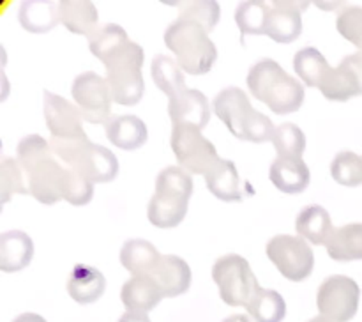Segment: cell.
Here are the masks:
<instances>
[{"label": "cell", "mask_w": 362, "mask_h": 322, "mask_svg": "<svg viewBox=\"0 0 362 322\" xmlns=\"http://www.w3.org/2000/svg\"><path fill=\"white\" fill-rule=\"evenodd\" d=\"M67 166L55 154L37 163L27 173L32 197L46 205L57 204V202L62 200V186Z\"/></svg>", "instance_id": "obj_13"}, {"label": "cell", "mask_w": 362, "mask_h": 322, "mask_svg": "<svg viewBox=\"0 0 362 322\" xmlns=\"http://www.w3.org/2000/svg\"><path fill=\"white\" fill-rule=\"evenodd\" d=\"M30 193L28 188V176L18 159L2 158L0 161V200L7 204L14 195Z\"/></svg>", "instance_id": "obj_31"}, {"label": "cell", "mask_w": 362, "mask_h": 322, "mask_svg": "<svg viewBox=\"0 0 362 322\" xmlns=\"http://www.w3.org/2000/svg\"><path fill=\"white\" fill-rule=\"evenodd\" d=\"M151 74L152 80L168 96V99L175 98L177 94H180V92L187 88L182 67L170 55L154 57L151 64Z\"/></svg>", "instance_id": "obj_28"}, {"label": "cell", "mask_w": 362, "mask_h": 322, "mask_svg": "<svg viewBox=\"0 0 362 322\" xmlns=\"http://www.w3.org/2000/svg\"><path fill=\"white\" fill-rule=\"evenodd\" d=\"M212 278L228 306H247L262 289L250 262L237 253L219 257L212 265Z\"/></svg>", "instance_id": "obj_7"}, {"label": "cell", "mask_w": 362, "mask_h": 322, "mask_svg": "<svg viewBox=\"0 0 362 322\" xmlns=\"http://www.w3.org/2000/svg\"><path fill=\"white\" fill-rule=\"evenodd\" d=\"M165 42L184 73L205 74L212 69L218 50L209 32L197 21L177 18L165 32Z\"/></svg>", "instance_id": "obj_5"}, {"label": "cell", "mask_w": 362, "mask_h": 322, "mask_svg": "<svg viewBox=\"0 0 362 322\" xmlns=\"http://www.w3.org/2000/svg\"><path fill=\"white\" fill-rule=\"evenodd\" d=\"M172 6L179 7L180 13L179 18H186V20L197 21L198 25L211 32L212 28L218 25L219 21V6L211 0H204V2H166Z\"/></svg>", "instance_id": "obj_38"}, {"label": "cell", "mask_w": 362, "mask_h": 322, "mask_svg": "<svg viewBox=\"0 0 362 322\" xmlns=\"http://www.w3.org/2000/svg\"><path fill=\"white\" fill-rule=\"evenodd\" d=\"M18 161L21 163V166L25 168V172H30L37 163H41L42 159L53 156L52 144H49L46 138H42L41 134H28V137L21 138L20 144H18Z\"/></svg>", "instance_id": "obj_37"}, {"label": "cell", "mask_w": 362, "mask_h": 322, "mask_svg": "<svg viewBox=\"0 0 362 322\" xmlns=\"http://www.w3.org/2000/svg\"><path fill=\"white\" fill-rule=\"evenodd\" d=\"M59 16L60 23H62L67 30L73 32V34L90 38V35L99 28L98 7L92 2H83V0H64V2H59Z\"/></svg>", "instance_id": "obj_24"}, {"label": "cell", "mask_w": 362, "mask_h": 322, "mask_svg": "<svg viewBox=\"0 0 362 322\" xmlns=\"http://www.w3.org/2000/svg\"><path fill=\"white\" fill-rule=\"evenodd\" d=\"M45 119L53 138H74L85 134L80 108L49 91H45Z\"/></svg>", "instance_id": "obj_12"}, {"label": "cell", "mask_w": 362, "mask_h": 322, "mask_svg": "<svg viewBox=\"0 0 362 322\" xmlns=\"http://www.w3.org/2000/svg\"><path fill=\"white\" fill-rule=\"evenodd\" d=\"M223 322H257V321H255L253 317H250V315L237 314V315H232V317L225 318V321H223Z\"/></svg>", "instance_id": "obj_43"}, {"label": "cell", "mask_w": 362, "mask_h": 322, "mask_svg": "<svg viewBox=\"0 0 362 322\" xmlns=\"http://www.w3.org/2000/svg\"><path fill=\"white\" fill-rule=\"evenodd\" d=\"M94 197V184L85 179L76 170L67 166L66 177L62 186V200L69 202L71 205H85Z\"/></svg>", "instance_id": "obj_39"}, {"label": "cell", "mask_w": 362, "mask_h": 322, "mask_svg": "<svg viewBox=\"0 0 362 322\" xmlns=\"http://www.w3.org/2000/svg\"><path fill=\"white\" fill-rule=\"evenodd\" d=\"M144 59V48L134 41H127L103 62L106 67V81L112 91L113 103L133 106L140 101L145 92L141 74Z\"/></svg>", "instance_id": "obj_6"}, {"label": "cell", "mask_w": 362, "mask_h": 322, "mask_svg": "<svg viewBox=\"0 0 362 322\" xmlns=\"http://www.w3.org/2000/svg\"><path fill=\"white\" fill-rule=\"evenodd\" d=\"M214 112L230 133L240 140L264 144L274 137L272 120L251 106L243 88L228 87L219 92L214 99Z\"/></svg>", "instance_id": "obj_3"}, {"label": "cell", "mask_w": 362, "mask_h": 322, "mask_svg": "<svg viewBox=\"0 0 362 322\" xmlns=\"http://www.w3.org/2000/svg\"><path fill=\"white\" fill-rule=\"evenodd\" d=\"M191 193V173L182 166H166L156 179V191L148 202V222L158 229H175L186 218Z\"/></svg>", "instance_id": "obj_2"}, {"label": "cell", "mask_w": 362, "mask_h": 322, "mask_svg": "<svg viewBox=\"0 0 362 322\" xmlns=\"http://www.w3.org/2000/svg\"><path fill=\"white\" fill-rule=\"evenodd\" d=\"M272 144L278 151V158H303L306 137L297 124L285 122L276 127Z\"/></svg>", "instance_id": "obj_35"}, {"label": "cell", "mask_w": 362, "mask_h": 322, "mask_svg": "<svg viewBox=\"0 0 362 322\" xmlns=\"http://www.w3.org/2000/svg\"><path fill=\"white\" fill-rule=\"evenodd\" d=\"M271 16V4L267 2H243L235 9V23L243 35L265 34Z\"/></svg>", "instance_id": "obj_32"}, {"label": "cell", "mask_w": 362, "mask_h": 322, "mask_svg": "<svg viewBox=\"0 0 362 322\" xmlns=\"http://www.w3.org/2000/svg\"><path fill=\"white\" fill-rule=\"evenodd\" d=\"M296 230L303 239L310 241L311 244L327 246L334 234L331 214L322 205H308L297 214Z\"/></svg>", "instance_id": "obj_22"}, {"label": "cell", "mask_w": 362, "mask_h": 322, "mask_svg": "<svg viewBox=\"0 0 362 322\" xmlns=\"http://www.w3.org/2000/svg\"><path fill=\"white\" fill-rule=\"evenodd\" d=\"M269 260L290 282H303L313 272L315 255L310 243L300 236L279 234L265 246Z\"/></svg>", "instance_id": "obj_9"}, {"label": "cell", "mask_w": 362, "mask_h": 322, "mask_svg": "<svg viewBox=\"0 0 362 322\" xmlns=\"http://www.w3.org/2000/svg\"><path fill=\"white\" fill-rule=\"evenodd\" d=\"M293 69L299 74L300 80L308 85V87H320L322 80L325 74L329 73L331 66H329L327 59L318 52L313 46L299 50L293 57Z\"/></svg>", "instance_id": "obj_29"}, {"label": "cell", "mask_w": 362, "mask_h": 322, "mask_svg": "<svg viewBox=\"0 0 362 322\" xmlns=\"http://www.w3.org/2000/svg\"><path fill=\"white\" fill-rule=\"evenodd\" d=\"M205 183L209 191L223 202H240L243 200V183L235 163L230 159H219L214 168L205 173Z\"/></svg>", "instance_id": "obj_21"}, {"label": "cell", "mask_w": 362, "mask_h": 322, "mask_svg": "<svg viewBox=\"0 0 362 322\" xmlns=\"http://www.w3.org/2000/svg\"><path fill=\"white\" fill-rule=\"evenodd\" d=\"M163 297L165 296L161 289L151 276H133L124 283L120 292V299L127 311H141V314L154 310Z\"/></svg>", "instance_id": "obj_20"}, {"label": "cell", "mask_w": 362, "mask_h": 322, "mask_svg": "<svg viewBox=\"0 0 362 322\" xmlns=\"http://www.w3.org/2000/svg\"><path fill=\"white\" fill-rule=\"evenodd\" d=\"M170 144H172L179 166H182L189 173L205 176L221 159L214 144L205 138L200 127L197 126H189V124L173 126Z\"/></svg>", "instance_id": "obj_8"}, {"label": "cell", "mask_w": 362, "mask_h": 322, "mask_svg": "<svg viewBox=\"0 0 362 322\" xmlns=\"http://www.w3.org/2000/svg\"><path fill=\"white\" fill-rule=\"evenodd\" d=\"M272 184L283 193H303L311 179L310 168L303 158H276L271 166Z\"/></svg>", "instance_id": "obj_19"}, {"label": "cell", "mask_w": 362, "mask_h": 322, "mask_svg": "<svg viewBox=\"0 0 362 322\" xmlns=\"http://www.w3.org/2000/svg\"><path fill=\"white\" fill-rule=\"evenodd\" d=\"M247 87L255 99L267 105L279 115L297 112L304 103L303 84L272 59H262L251 66Z\"/></svg>", "instance_id": "obj_1"}, {"label": "cell", "mask_w": 362, "mask_h": 322, "mask_svg": "<svg viewBox=\"0 0 362 322\" xmlns=\"http://www.w3.org/2000/svg\"><path fill=\"white\" fill-rule=\"evenodd\" d=\"M13 322H46V318H42L37 314H32V311H27V314L18 315Z\"/></svg>", "instance_id": "obj_42"}, {"label": "cell", "mask_w": 362, "mask_h": 322, "mask_svg": "<svg viewBox=\"0 0 362 322\" xmlns=\"http://www.w3.org/2000/svg\"><path fill=\"white\" fill-rule=\"evenodd\" d=\"M361 289L356 280L343 275L324 280L317 294V304L322 317L332 322H349L359 308Z\"/></svg>", "instance_id": "obj_10"}, {"label": "cell", "mask_w": 362, "mask_h": 322, "mask_svg": "<svg viewBox=\"0 0 362 322\" xmlns=\"http://www.w3.org/2000/svg\"><path fill=\"white\" fill-rule=\"evenodd\" d=\"M159 258L161 253L145 239L126 241L120 250V264L133 276H151Z\"/></svg>", "instance_id": "obj_25"}, {"label": "cell", "mask_w": 362, "mask_h": 322, "mask_svg": "<svg viewBox=\"0 0 362 322\" xmlns=\"http://www.w3.org/2000/svg\"><path fill=\"white\" fill-rule=\"evenodd\" d=\"M308 7L306 2H292V0H276L271 4V16H269L265 35L276 42L288 45L296 41L303 32V18L300 13Z\"/></svg>", "instance_id": "obj_14"}, {"label": "cell", "mask_w": 362, "mask_h": 322, "mask_svg": "<svg viewBox=\"0 0 362 322\" xmlns=\"http://www.w3.org/2000/svg\"><path fill=\"white\" fill-rule=\"evenodd\" d=\"M332 179L341 186H359L362 184V156L352 151H343L332 159Z\"/></svg>", "instance_id": "obj_36"}, {"label": "cell", "mask_w": 362, "mask_h": 322, "mask_svg": "<svg viewBox=\"0 0 362 322\" xmlns=\"http://www.w3.org/2000/svg\"><path fill=\"white\" fill-rule=\"evenodd\" d=\"M318 91L331 101H349L354 96H362L361 85L356 74L349 66L339 64L338 67H331L329 73L322 80Z\"/></svg>", "instance_id": "obj_26"}, {"label": "cell", "mask_w": 362, "mask_h": 322, "mask_svg": "<svg viewBox=\"0 0 362 322\" xmlns=\"http://www.w3.org/2000/svg\"><path fill=\"white\" fill-rule=\"evenodd\" d=\"M71 94L80 108L83 120L92 124H106L112 119V91L106 78L94 71H87L74 78Z\"/></svg>", "instance_id": "obj_11"}, {"label": "cell", "mask_w": 362, "mask_h": 322, "mask_svg": "<svg viewBox=\"0 0 362 322\" xmlns=\"http://www.w3.org/2000/svg\"><path fill=\"white\" fill-rule=\"evenodd\" d=\"M106 290V278L90 265L78 264L67 278V294L80 304L95 303Z\"/></svg>", "instance_id": "obj_18"}, {"label": "cell", "mask_w": 362, "mask_h": 322, "mask_svg": "<svg viewBox=\"0 0 362 322\" xmlns=\"http://www.w3.org/2000/svg\"><path fill=\"white\" fill-rule=\"evenodd\" d=\"M127 41H131V39L127 38L126 30H124L120 25L106 23L103 25V27H99L98 30L88 38V46H90V52L94 53L101 62H105L115 50H119L120 46L126 45Z\"/></svg>", "instance_id": "obj_34"}, {"label": "cell", "mask_w": 362, "mask_h": 322, "mask_svg": "<svg viewBox=\"0 0 362 322\" xmlns=\"http://www.w3.org/2000/svg\"><path fill=\"white\" fill-rule=\"evenodd\" d=\"M34 257L32 237L23 230H7L0 236V271L18 272Z\"/></svg>", "instance_id": "obj_17"}, {"label": "cell", "mask_w": 362, "mask_h": 322, "mask_svg": "<svg viewBox=\"0 0 362 322\" xmlns=\"http://www.w3.org/2000/svg\"><path fill=\"white\" fill-rule=\"evenodd\" d=\"M20 21L28 32H48L59 23V4L25 2L20 11Z\"/></svg>", "instance_id": "obj_33"}, {"label": "cell", "mask_w": 362, "mask_h": 322, "mask_svg": "<svg viewBox=\"0 0 362 322\" xmlns=\"http://www.w3.org/2000/svg\"><path fill=\"white\" fill-rule=\"evenodd\" d=\"M119 322H151V318H148L147 314H141V311H126L119 318Z\"/></svg>", "instance_id": "obj_41"}, {"label": "cell", "mask_w": 362, "mask_h": 322, "mask_svg": "<svg viewBox=\"0 0 362 322\" xmlns=\"http://www.w3.org/2000/svg\"><path fill=\"white\" fill-rule=\"evenodd\" d=\"M151 278L158 283L165 297H177L187 292L191 285V269L184 258L177 255H161Z\"/></svg>", "instance_id": "obj_16"}, {"label": "cell", "mask_w": 362, "mask_h": 322, "mask_svg": "<svg viewBox=\"0 0 362 322\" xmlns=\"http://www.w3.org/2000/svg\"><path fill=\"white\" fill-rule=\"evenodd\" d=\"M246 310L257 322H281L286 315V303L276 290L260 289Z\"/></svg>", "instance_id": "obj_30"}, {"label": "cell", "mask_w": 362, "mask_h": 322, "mask_svg": "<svg viewBox=\"0 0 362 322\" xmlns=\"http://www.w3.org/2000/svg\"><path fill=\"white\" fill-rule=\"evenodd\" d=\"M106 137L124 151L140 149L147 142V126L136 115H115L106 122Z\"/></svg>", "instance_id": "obj_23"}, {"label": "cell", "mask_w": 362, "mask_h": 322, "mask_svg": "<svg viewBox=\"0 0 362 322\" xmlns=\"http://www.w3.org/2000/svg\"><path fill=\"white\" fill-rule=\"evenodd\" d=\"M57 158L80 176L95 183H108L119 173V161L110 149L92 144L87 134L74 138H53L49 140Z\"/></svg>", "instance_id": "obj_4"}, {"label": "cell", "mask_w": 362, "mask_h": 322, "mask_svg": "<svg viewBox=\"0 0 362 322\" xmlns=\"http://www.w3.org/2000/svg\"><path fill=\"white\" fill-rule=\"evenodd\" d=\"M168 115L172 126L189 124L202 130L211 120V105L204 92L197 88H186L175 98L168 99Z\"/></svg>", "instance_id": "obj_15"}, {"label": "cell", "mask_w": 362, "mask_h": 322, "mask_svg": "<svg viewBox=\"0 0 362 322\" xmlns=\"http://www.w3.org/2000/svg\"><path fill=\"white\" fill-rule=\"evenodd\" d=\"M308 322H332V321H329V318H325V317H322V315H318V317L311 318V321H308Z\"/></svg>", "instance_id": "obj_44"}, {"label": "cell", "mask_w": 362, "mask_h": 322, "mask_svg": "<svg viewBox=\"0 0 362 322\" xmlns=\"http://www.w3.org/2000/svg\"><path fill=\"white\" fill-rule=\"evenodd\" d=\"M336 27L343 38L354 42L362 52V7H345L336 18Z\"/></svg>", "instance_id": "obj_40"}, {"label": "cell", "mask_w": 362, "mask_h": 322, "mask_svg": "<svg viewBox=\"0 0 362 322\" xmlns=\"http://www.w3.org/2000/svg\"><path fill=\"white\" fill-rule=\"evenodd\" d=\"M329 257L339 262L362 260V223L336 229L327 244Z\"/></svg>", "instance_id": "obj_27"}]
</instances>
